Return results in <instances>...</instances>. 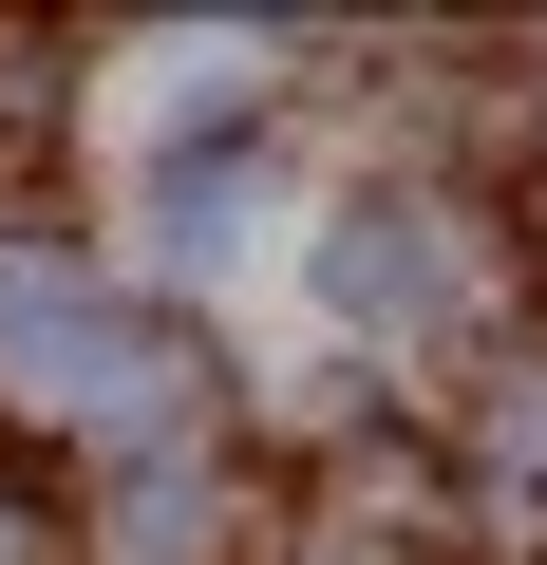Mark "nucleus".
I'll use <instances>...</instances> for the list:
<instances>
[{"instance_id": "4", "label": "nucleus", "mask_w": 547, "mask_h": 565, "mask_svg": "<svg viewBox=\"0 0 547 565\" xmlns=\"http://www.w3.org/2000/svg\"><path fill=\"white\" fill-rule=\"evenodd\" d=\"M0 565H20V509H0Z\"/></svg>"}, {"instance_id": "2", "label": "nucleus", "mask_w": 547, "mask_h": 565, "mask_svg": "<svg viewBox=\"0 0 547 565\" xmlns=\"http://www.w3.org/2000/svg\"><path fill=\"white\" fill-rule=\"evenodd\" d=\"M322 302H340V321H434V302H453V245H434L415 207H359V226L322 245Z\"/></svg>"}, {"instance_id": "3", "label": "nucleus", "mask_w": 547, "mask_h": 565, "mask_svg": "<svg viewBox=\"0 0 547 565\" xmlns=\"http://www.w3.org/2000/svg\"><path fill=\"white\" fill-rule=\"evenodd\" d=\"M151 207H170V264H227L245 245V170H170Z\"/></svg>"}, {"instance_id": "1", "label": "nucleus", "mask_w": 547, "mask_h": 565, "mask_svg": "<svg viewBox=\"0 0 547 565\" xmlns=\"http://www.w3.org/2000/svg\"><path fill=\"white\" fill-rule=\"evenodd\" d=\"M0 377H20L39 415H170V340L114 302L95 264H57V245H0Z\"/></svg>"}]
</instances>
